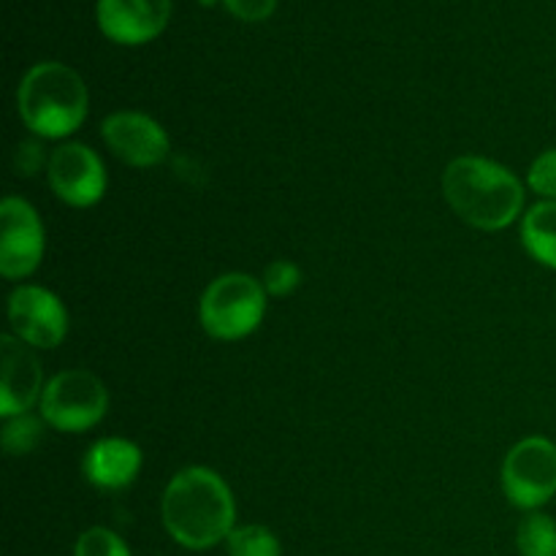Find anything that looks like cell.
<instances>
[{
  "mask_svg": "<svg viewBox=\"0 0 556 556\" xmlns=\"http://www.w3.org/2000/svg\"><path fill=\"white\" fill-rule=\"evenodd\" d=\"M231 489L215 470L188 467L163 492V525L168 535L185 548L204 552L228 541L237 527Z\"/></svg>",
  "mask_w": 556,
  "mask_h": 556,
  "instance_id": "6da1fadb",
  "label": "cell"
},
{
  "mask_svg": "<svg viewBox=\"0 0 556 556\" xmlns=\"http://www.w3.org/2000/svg\"><path fill=\"white\" fill-rule=\"evenodd\" d=\"M443 193L451 210L481 231L508 228L525 206V188L500 163L486 157H456L443 174Z\"/></svg>",
  "mask_w": 556,
  "mask_h": 556,
  "instance_id": "7a4b0ae2",
  "label": "cell"
},
{
  "mask_svg": "<svg viewBox=\"0 0 556 556\" xmlns=\"http://www.w3.org/2000/svg\"><path fill=\"white\" fill-rule=\"evenodd\" d=\"M20 117L43 139H65L81 128L90 106L87 85L74 68L63 63H38L22 79Z\"/></svg>",
  "mask_w": 556,
  "mask_h": 556,
  "instance_id": "3957f363",
  "label": "cell"
},
{
  "mask_svg": "<svg viewBox=\"0 0 556 556\" xmlns=\"http://www.w3.org/2000/svg\"><path fill=\"white\" fill-rule=\"evenodd\" d=\"M266 315V288L255 277L223 275L201 296V324L215 340H242Z\"/></svg>",
  "mask_w": 556,
  "mask_h": 556,
  "instance_id": "277c9868",
  "label": "cell"
},
{
  "mask_svg": "<svg viewBox=\"0 0 556 556\" xmlns=\"http://www.w3.org/2000/svg\"><path fill=\"white\" fill-rule=\"evenodd\" d=\"M106 386L87 369L54 375L41 394V416L60 432H85L106 416Z\"/></svg>",
  "mask_w": 556,
  "mask_h": 556,
  "instance_id": "5b68a950",
  "label": "cell"
},
{
  "mask_svg": "<svg viewBox=\"0 0 556 556\" xmlns=\"http://www.w3.org/2000/svg\"><path fill=\"white\" fill-rule=\"evenodd\" d=\"M503 489L521 510H535L556 494V445L546 438H527L510 448L503 465Z\"/></svg>",
  "mask_w": 556,
  "mask_h": 556,
  "instance_id": "8992f818",
  "label": "cell"
},
{
  "mask_svg": "<svg viewBox=\"0 0 556 556\" xmlns=\"http://www.w3.org/2000/svg\"><path fill=\"white\" fill-rule=\"evenodd\" d=\"M9 320L16 340L30 348H58L68 334L63 302L41 286H22L11 293Z\"/></svg>",
  "mask_w": 556,
  "mask_h": 556,
  "instance_id": "52a82bcc",
  "label": "cell"
},
{
  "mask_svg": "<svg viewBox=\"0 0 556 556\" xmlns=\"http://www.w3.org/2000/svg\"><path fill=\"white\" fill-rule=\"evenodd\" d=\"M0 223H3V239H0V271L9 280H22L33 275L43 258V226L36 210L27 201L9 195L0 204Z\"/></svg>",
  "mask_w": 556,
  "mask_h": 556,
  "instance_id": "ba28073f",
  "label": "cell"
},
{
  "mask_svg": "<svg viewBox=\"0 0 556 556\" xmlns=\"http://www.w3.org/2000/svg\"><path fill=\"white\" fill-rule=\"evenodd\" d=\"M49 182L65 204L92 206L106 193V168L90 147L63 144L49 157Z\"/></svg>",
  "mask_w": 556,
  "mask_h": 556,
  "instance_id": "9c48e42d",
  "label": "cell"
},
{
  "mask_svg": "<svg viewBox=\"0 0 556 556\" xmlns=\"http://www.w3.org/2000/svg\"><path fill=\"white\" fill-rule=\"evenodd\" d=\"M101 136L109 150L123 163L150 168L166 161L168 136L152 117L141 112H117L103 119Z\"/></svg>",
  "mask_w": 556,
  "mask_h": 556,
  "instance_id": "30bf717a",
  "label": "cell"
},
{
  "mask_svg": "<svg viewBox=\"0 0 556 556\" xmlns=\"http://www.w3.org/2000/svg\"><path fill=\"white\" fill-rule=\"evenodd\" d=\"M172 16V0H98V25L112 41L136 47L161 36Z\"/></svg>",
  "mask_w": 556,
  "mask_h": 556,
  "instance_id": "8fae6325",
  "label": "cell"
},
{
  "mask_svg": "<svg viewBox=\"0 0 556 556\" xmlns=\"http://www.w3.org/2000/svg\"><path fill=\"white\" fill-rule=\"evenodd\" d=\"M0 358H3V378H0V416H25L36 400H41V364L30 348L16 337H0Z\"/></svg>",
  "mask_w": 556,
  "mask_h": 556,
  "instance_id": "7c38bea8",
  "label": "cell"
},
{
  "mask_svg": "<svg viewBox=\"0 0 556 556\" xmlns=\"http://www.w3.org/2000/svg\"><path fill=\"white\" fill-rule=\"evenodd\" d=\"M141 470V451L139 445L123 438L98 440L81 462V472L87 481L98 489H125L136 481Z\"/></svg>",
  "mask_w": 556,
  "mask_h": 556,
  "instance_id": "4fadbf2b",
  "label": "cell"
},
{
  "mask_svg": "<svg viewBox=\"0 0 556 556\" xmlns=\"http://www.w3.org/2000/svg\"><path fill=\"white\" fill-rule=\"evenodd\" d=\"M521 242L535 261L556 269V201L532 206L521 223Z\"/></svg>",
  "mask_w": 556,
  "mask_h": 556,
  "instance_id": "5bb4252c",
  "label": "cell"
},
{
  "mask_svg": "<svg viewBox=\"0 0 556 556\" xmlns=\"http://www.w3.org/2000/svg\"><path fill=\"white\" fill-rule=\"evenodd\" d=\"M516 546L521 556H556V521L546 514H530L519 525Z\"/></svg>",
  "mask_w": 556,
  "mask_h": 556,
  "instance_id": "9a60e30c",
  "label": "cell"
},
{
  "mask_svg": "<svg viewBox=\"0 0 556 556\" xmlns=\"http://www.w3.org/2000/svg\"><path fill=\"white\" fill-rule=\"evenodd\" d=\"M228 556H280V541L275 538V532L266 530L261 525H248L239 527L228 535L226 541Z\"/></svg>",
  "mask_w": 556,
  "mask_h": 556,
  "instance_id": "2e32d148",
  "label": "cell"
},
{
  "mask_svg": "<svg viewBox=\"0 0 556 556\" xmlns=\"http://www.w3.org/2000/svg\"><path fill=\"white\" fill-rule=\"evenodd\" d=\"M41 434H43L41 421L33 416H27V413L25 416L5 418V427H3L5 454H11V456L30 454V451L41 443Z\"/></svg>",
  "mask_w": 556,
  "mask_h": 556,
  "instance_id": "e0dca14e",
  "label": "cell"
},
{
  "mask_svg": "<svg viewBox=\"0 0 556 556\" xmlns=\"http://www.w3.org/2000/svg\"><path fill=\"white\" fill-rule=\"evenodd\" d=\"M76 556H130V552L117 532L106 527H92L81 532L76 541Z\"/></svg>",
  "mask_w": 556,
  "mask_h": 556,
  "instance_id": "ac0fdd59",
  "label": "cell"
},
{
  "mask_svg": "<svg viewBox=\"0 0 556 556\" xmlns=\"http://www.w3.org/2000/svg\"><path fill=\"white\" fill-rule=\"evenodd\" d=\"M527 182L538 195L556 201V150H548L541 157H535L530 174H527Z\"/></svg>",
  "mask_w": 556,
  "mask_h": 556,
  "instance_id": "d6986e66",
  "label": "cell"
},
{
  "mask_svg": "<svg viewBox=\"0 0 556 556\" xmlns=\"http://www.w3.org/2000/svg\"><path fill=\"white\" fill-rule=\"evenodd\" d=\"M299 282H302V271L291 261H275V264L266 266L264 288L271 296H288L291 291H296Z\"/></svg>",
  "mask_w": 556,
  "mask_h": 556,
  "instance_id": "ffe728a7",
  "label": "cell"
},
{
  "mask_svg": "<svg viewBox=\"0 0 556 556\" xmlns=\"http://www.w3.org/2000/svg\"><path fill=\"white\" fill-rule=\"evenodd\" d=\"M223 3H226L228 11H231L233 16H239V20L261 22L266 20V16H271L277 0H223Z\"/></svg>",
  "mask_w": 556,
  "mask_h": 556,
  "instance_id": "44dd1931",
  "label": "cell"
},
{
  "mask_svg": "<svg viewBox=\"0 0 556 556\" xmlns=\"http://www.w3.org/2000/svg\"><path fill=\"white\" fill-rule=\"evenodd\" d=\"M38 163H41V152H38V147L20 144V150H16V168H20V174H33L38 168Z\"/></svg>",
  "mask_w": 556,
  "mask_h": 556,
  "instance_id": "7402d4cb",
  "label": "cell"
},
{
  "mask_svg": "<svg viewBox=\"0 0 556 556\" xmlns=\"http://www.w3.org/2000/svg\"><path fill=\"white\" fill-rule=\"evenodd\" d=\"M201 3H204V5H212V3H215V0H201Z\"/></svg>",
  "mask_w": 556,
  "mask_h": 556,
  "instance_id": "603a6c76",
  "label": "cell"
}]
</instances>
